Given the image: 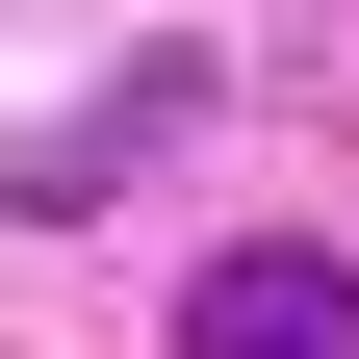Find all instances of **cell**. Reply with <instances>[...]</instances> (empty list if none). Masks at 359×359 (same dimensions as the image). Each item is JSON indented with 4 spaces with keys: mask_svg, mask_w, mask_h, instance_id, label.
<instances>
[{
    "mask_svg": "<svg viewBox=\"0 0 359 359\" xmlns=\"http://www.w3.org/2000/svg\"><path fill=\"white\" fill-rule=\"evenodd\" d=\"M180 359H359V257H308V231L205 257V283H180Z\"/></svg>",
    "mask_w": 359,
    "mask_h": 359,
    "instance_id": "1",
    "label": "cell"
}]
</instances>
